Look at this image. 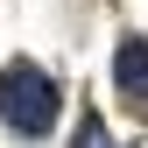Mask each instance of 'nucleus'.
Segmentation results:
<instances>
[{
  "label": "nucleus",
  "mask_w": 148,
  "mask_h": 148,
  "mask_svg": "<svg viewBox=\"0 0 148 148\" xmlns=\"http://www.w3.org/2000/svg\"><path fill=\"white\" fill-rule=\"evenodd\" d=\"M0 120L21 141L49 134V127H57V78H49L42 64H7L0 71Z\"/></svg>",
  "instance_id": "obj_1"
},
{
  "label": "nucleus",
  "mask_w": 148,
  "mask_h": 148,
  "mask_svg": "<svg viewBox=\"0 0 148 148\" xmlns=\"http://www.w3.org/2000/svg\"><path fill=\"white\" fill-rule=\"evenodd\" d=\"M113 85H120L127 106L148 113V42H141V35H127V42L113 49Z\"/></svg>",
  "instance_id": "obj_2"
}]
</instances>
